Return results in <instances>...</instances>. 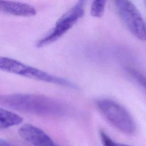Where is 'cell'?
I'll return each instance as SVG.
<instances>
[{
	"label": "cell",
	"instance_id": "cell-5",
	"mask_svg": "<svg viewBox=\"0 0 146 146\" xmlns=\"http://www.w3.org/2000/svg\"><path fill=\"white\" fill-rule=\"evenodd\" d=\"M115 6L121 20L128 30L137 38L146 39V25L136 7L130 1L117 0Z\"/></svg>",
	"mask_w": 146,
	"mask_h": 146
},
{
	"label": "cell",
	"instance_id": "cell-3",
	"mask_svg": "<svg viewBox=\"0 0 146 146\" xmlns=\"http://www.w3.org/2000/svg\"><path fill=\"white\" fill-rule=\"evenodd\" d=\"M96 106L102 115L115 128L127 135L135 132L136 125L132 117L119 103L103 98L97 100Z\"/></svg>",
	"mask_w": 146,
	"mask_h": 146
},
{
	"label": "cell",
	"instance_id": "cell-9",
	"mask_svg": "<svg viewBox=\"0 0 146 146\" xmlns=\"http://www.w3.org/2000/svg\"><path fill=\"white\" fill-rule=\"evenodd\" d=\"M106 2V1L100 0L93 1L91 6V15L96 18L102 17L105 11Z\"/></svg>",
	"mask_w": 146,
	"mask_h": 146
},
{
	"label": "cell",
	"instance_id": "cell-13",
	"mask_svg": "<svg viewBox=\"0 0 146 146\" xmlns=\"http://www.w3.org/2000/svg\"></svg>",
	"mask_w": 146,
	"mask_h": 146
},
{
	"label": "cell",
	"instance_id": "cell-1",
	"mask_svg": "<svg viewBox=\"0 0 146 146\" xmlns=\"http://www.w3.org/2000/svg\"><path fill=\"white\" fill-rule=\"evenodd\" d=\"M0 104L18 111L40 115H63L69 107L65 102L52 97L21 93L1 95Z\"/></svg>",
	"mask_w": 146,
	"mask_h": 146
},
{
	"label": "cell",
	"instance_id": "cell-11",
	"mask_svg": "<svg viewBox=\"0 0 146 146\" xmlns=\"http://www.w3.org/2000/svg\"><path fill=\"white\" fill-rule=\"evenodd\" d=\"M100 136L103 146H132L114 141L103 131L100 132Z\"/></svg>",
	"mask_w": 146,
	"mask_h": 146
},
{
	"label": "cell",
	"instance_id": "cell-7",
	"mask_svg": "<svg viewBox=\"0 0 146 146\" xmlns=\"http://www.w3.org/2000/svg\"><path fill=\"white\" fill-rule=\"evenodd\" d=\"M0 10L6 14L20 17H31L36 13L33 6L11 1H0Z\"/></svg>",
	"mask_w": 146,
	"mask_h": 146
},
{
	"label": "cell",
	"instance_id": "cell-12",
	"mask_svg": "<svg viewBox=\"0 0 146 146\" xmlns=\"http://www.w3.org/2000/svg\"><path fill=\"white\" fill-rule=\"evenodd\" d=\"M0 146H12V145L11 144H10L9 143H7L6 141L1 139L0 140Z\"/></svg>",
	"mask_w": 146,
	"mask_h": 146
},
{
	"label": "cell",
	"instance_id": "cell-8",
	"mask_svg": "<svg viewBox=\"0 0 146 146\" xmlns=\"http://www.w3.org/2000/svg\"><path fill=\"white\" fill-rule=\"evenodd\" d=\"M23 118L17 113L5 108H0V129H6L22 123Z\"/></svg>",
	"mask_w": 146,
	"mask_h": 146
},
{
	"label": "cell",
	"instance_id": "cell-2",
	"mask_svg": "<svg viewBox=\"0 0 146 146\" xmlns=\"http://www.w3.org/2000/svg\"><path fill=\"white\" fill-rule=\"evenodd\" d=\"M0 68L9 73L37 80L56 84L71 88H78L76 84L66 79L54 76L38 68L30 66L11 58L1 56Z\"/></svg>",
	"mask_w": 146,
	"mask_h": 146
},
{
	"label": "cell",
	"instance_id": "cell-6",
	"mask_svg": "<svg viewBox=\"0 0 146 146\" xmlns=\"http://www.w3.org/2000/svg\"><path fill=\"white\" fill-rule=\"evenodd\" d=\"M18 133L23 139L34 146H57L42 129L32 124L23 125Z\"/></svg>",
	"mask_w": 146,
	"mask_h": 146
},
{
	"label": "cell",
	"instance_id": "cell-4",
	"mask_svg": "<svg viewBox=\"0 0 146 146\" xmlns=\"http://www.w3.org/2000/svg\"><path fill=\"white\" fill-rule=\"evenodd\" d=\"M86 2L78 1L72 7L64 13L56 22L52 29L36 43L37 47H42L58 40L83 16Z\"/></svg>",
	"mask_w": 146,
	"mask_h": 146
},
{
	"label": "cell",
	"instance_id": "cell-10",
	"mask_svg": "<svg viewBox=\"0 0 146 146\" xmlns=\"http://www.w3.org/2000/svg\"><path fill=\"white\" fill-rule=\"evenodd\" d=\"M128 71L133 78L146 90V76L135 69H129Z\"/></svg>",
	"mask_w": 146,
	"mask_h": 146
}]
</instances>
